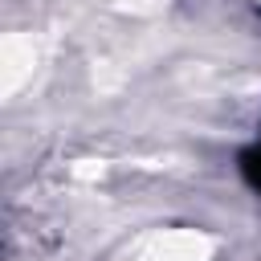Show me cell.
<instances>
[{
  "instance_id": "6da1fadb",
  "label": "cell",
  "mask_w": 261,
  "mask_h": 261,
  "mask_svg": "<svg viewBox=\"0 0 261 261\" xmlns=\"http://www.w3.org/2000/svg\"><path fill=\"white\" fill-rule=\"evenodd\" d=\"M241 175H245V184L261 196V135H257V143H253V147H245V151H241Z\"/></svg>"
}]
</instances>
